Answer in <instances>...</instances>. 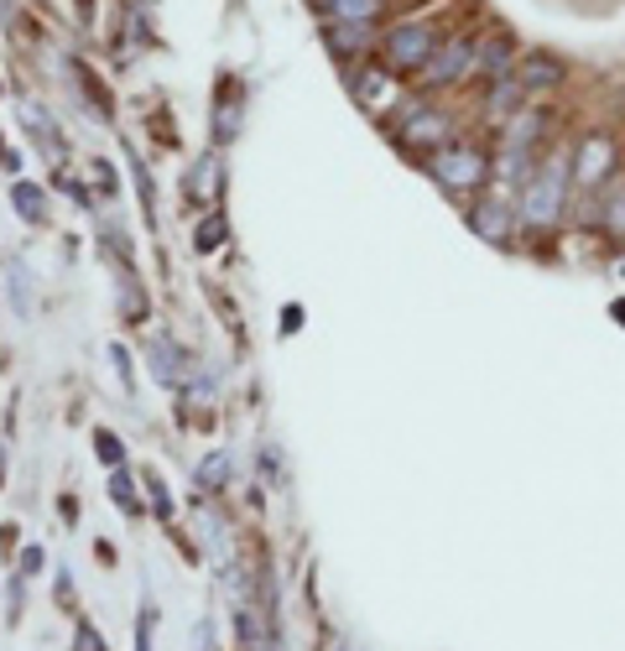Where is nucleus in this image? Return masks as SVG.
<instances>
[{
	"label": "nucleus",
	"instance_id": "nucleus-11",
	"mask_svg": "<svg viewBox=\"0 0 625 651\" xmlns=\"http://www.w3.org/2000/svg\"><path fill=\"white\" fill-rule=\"evenodd\" d=\"M474 63H480V73H491V79H506L511 42H506V37H485V42L474 48Z\"/></svg>",
	"mask_w": 625,
	"mask_h": 651
},
{
	"label": "nucleus",
	"instance_id": "nucleus-18",
	"mask_svg": "<svg viewBox=\"0 0 625 651\" xmlns=\"http://www.w3.org/2000/svg\"><path fill=\"white\" fill-rule=\"evenodd\" d=\"M94 448H100V464H110V469L125 459V454H120V438H115V433H94Z\"/></svg>",
	"mask_w": 625,
	"mask_h": 651
},
{
	"label": "nucleus",
	"instance_id": "nucleus-22",
	"mask_svg": "<svg viewBox=\"0 0 625 651\" xmlns=\"http://www.w3.org/2000/svg\"><path fill=\"white\" fill-rule=\"evenodd\" d=\"M11 297H17V308H32V292H27V276H17V266H11Z\"/></svg>",
	"mask_w": 625,
	"mask_h": 651
},
{
	"label": "nucleus",
	"instance_id": "nucleus-1",
	"mask_svg": "<svg viewBox=\"0 0 625 651\" xmlns=\"http://www.w3.org/2000/svg\"><path fill=\"white\" fill-rule=\"evenodd\" d=\"M568 177H574V167H568V156H547L532 177H526L522 189V220L532 224V230H553V224L563 220V193H568Z\"/></svg>",
	"mask_w": 625,
	"mask_h": 651
},
{
	"label": "nucleus",
	"instance_id": "nucleus-16",
	"mask_svg": "<svg viewBox=\"0 0 625 651\" xmlns=\"http://www.w3.org/2000/svg\"><path fill=\"white\" fill-rule=\"evenodd\" d=\"M220 241H224V220H220V214H209V220L199 224V235H193V245H199L203 256H209V251H220Z\"/></svg>",
	"mask_w": 625,
	"mask_h": 651
},
{
	"label": "nucleus",
	"instance_id": "nucleus-3",
	"mask_svg": "<svg viewBox=\"0 0 625 651\" xmlns=\"http://www.w3.org/2000/svg\"><path fill=\"white\" fill-rule=\"evenodd\" d=\"M433 177H438L443 189L470 193L491 177V156L480 152V146H443V152L433 156Z\"/></svg>",
	"mask_w": 625,
	"mask_h": 651
},
{
	"label": "nucleus",
	"instance_id": "nucleus-28",
	"mask_svg": "<svg viewBox=\"0 0 625 651\" xmlns=\"http://www.w3.org/2000/svg\"><path fill=\"white\" fill-rule=\"evenodd\" d=\"M0 475H6V454H0Z\"/></svg>",
	"mask_w": 625,
	"mask_h": 651
},
{
	"label": "nucleus",
	"instance_id": "nucleus-8",
	"mask_svg": "<svg viewBox=\"0 0 625 651\" xmlns=\"http://www.w3.org/2000/svg\"><path fill=\"white\" fill-rule=\"evenodd\" d=\"M511 79L522 89H553L563 84V58H553V52H522V63H516Z\"/></svg>",
	"mask_w": 625,
	"mask_h": 651
},
{
	"label": "nucleus",
	"instance_id": "nucleus-12",
	"mask_svg": "<svg viewBox=\"0 0 625 651\" xmlns=\"http://www.w3.org/2000/svg\"><path fill=\"white\" fill-rule=\"evenodd\" d=\"M522 94H526V89L516 84L511 73H506V79H495V89H491V115H501V121H506L511 110L522 115Z\"/></svg>",
	"mask_w": 625,
	"mask_h": 651
},
{
	"label": "nucleus",
	"instance_id": "nucleus-23",
	"mask_svg": "<svg viewBox=\"0 0 625 651\" xmlns=\"http://www.w3.org/2000/svg\"><path fill=\"white\" fill-rule=\"evenodd\" d=\"M110 360H115L120 380H131V355H125V344H110Z\"/></svg>",
	"mask_w": 625,
	"mask_h": 651
},
{
	"label": "nucleus",
	"instance_id": "nucleus-27",
	"mask_svg": "<svg viewBox=\"0 0 625 651\" xmlns=\"http://www.w3.org/2000/svg\"><path fill=\"white\" fill-rule=\"evenodd\" d=\"M0 17H6V21H11V6H6V0H0Z\"/></svg>",
	"mask_w": 625,
	"mask_h": 651
},
{
	"label": "nucleus",
	"instance_id": "nucleus-24",
	"mask_svg": "<svg viewBox=\"0 0 625 651\" xmlns=\"http://www.w3.org/2000/svg\"><path fill=\"white\" fill-rule=\"evenodd\" d=\"M73 651H104V647H100V635L89 631V625H79V641H73Z\"/></svg>",
	"mask_w": 625,
	"mask_h": 651
},
{
	"label": "nucleus",
	"instance_id": "nucleus-17",
	"mask_svg": "<svg viewBox=\"0 0 625 651\" xmlns=\"http://www.w3.org/2000/svg\"><path fill=\"white\" fill-rule=\"evenodd\" d=\"M355 94H360V100H381V94H386V73H360V79H355Z\"/></svg>",
	"mask_w": 625,
	"mask_h": 651
},
{
	"label": "nucleus",
	"instance_id": "nucleus-5",
	"mask_svg": "<svg viewBox=\"0 0 625 651\" xmlns=\"http://www.w3.org/2000/svg\"><path fill=\"white\" fill-rule=\"evenodd\" d=\"M474 69V42L470 37H448L433 58H427V84H458Z\"/></svg>",
	"mask_w": 625,
	"mask_h": 651
},
{
	"label": "nucleus",
	"instance_id": "nucleus-4",
	"mask_svg": "<svg viewBox=\"0 0 625 651\" xmlns=\"http://www.w3.org/2000/svg\"><path fill=\"white\" fill-rule=\"evenodd\" d=\"M396 131H402L406 146H417V152H433V156H438V146L448 141V131H454V115H443V110H423V104H417V110H412V115H406Z\"/></svg>",
	"mask_w": 625,
	"mask_h": 651
},
{
	"label": "nucleus",
	"instance_id": "nucleus-13",
	"mask_svg": "<svg viewBox=\"0 0 625 651\" xmlns=\"http://www.w3.org/2000/svg\"><path fill=\"white\" fill-rule=\"evenodd\" d=\"M605 224L615 230V235H625V177H615V183H609V199H605Z\"/></svg>",
	"mask_w": 625,
	"mask_h": 651
},
{
	"label": "nucleus",
	"instance_id": "nucleus-7",
	"mask_svg": "<svg viewBox=\"0 0 625 651\" xmlns=\"http://www.w3.org/2000/svg\"><path fill=\"white\" fill-rule=\"evenodd\" d=\"M609 172H615V146H609V136H589L574 156V177L584 189H599Z\"/></svg>",
	"mask_w": 625,
	"mask_h": 651
},
{
	"label": "nucleus",
	"instance_id": "nucleus-6",
	"mask_svg": "<svg viewBox=\"0 0 625 651\" xmlns=\"http://www.w3.org/2000/svg\"><path fill=\"white\" fill-rule=\"evenodd\" d=\"M511 224H516V214H511L506 199H485V204L470 208V230L485 245H506L511 241Z\"/></svg>",
	"mask_w": 625,
	"mask_h": 651
},
{
	"label": "nucleus",
	"instance_id": "nucleus-26",
	"mask_svg": "<svg viewBox=\"0 0 625 651\" xmlns=\"http://www.w3.org/2000/svg\"><path fill=\"white\" fill-rule=\"evenodd\" d=\"M615 318H621V324H625V297H621V303H615Z\"/></svg>",
	"mask_w": 625,
	"mask_h": 651
},
{
	"label": "nucleus",
	"instance_id": "nucleus-9",
	"mask_svg": "<svg viewBox=\"0 0 625 651\" xmlns=\"http://www.w3.org/2000/svg\"><path fill=\"white\" fill-rule=\"evenodd\" d=\"M323 42H329V52H334V58H360V52H371L375 32L365 27V21H329Z\"/></svg>",
	"mask_w": 625,
	"mask_h": 651
},
{
	"label": "nucleus",
	"instance_id": "nucleus-19",
	"mask_svg": "<svg viewBox=\"0 0 625 651\" xmlns=\"http://www.w3.org/2000/svg\"><path fill=\"white\" fill-rule=\"evenodd\" d=\"M235 125H240V104L230 100V104H220V121H214V136H235Z\"/></svg>",
	"mask_w": 625,
	"mask_h": 651
},
{
	"label": "nucleus",
	"instance_id": "nucleus-2",
	"mask_svg": "<svg viewBox=\"0 0 625 651\" xmlns=\"http://www.w3.org/2000/svg\"><path fill=\"white\" fill-rule=\"evenodd\" d=\"M381 52H386L391 69H427V58L438 52V32L433 27H423V21H406V27H396V32L381 37Z\"/></svg>",
	"mask_w": 625,
	"mask_h": 651
},
{
	"label": "nucleus",
	"instance_id": "nucleus-15",
	"mask_svg": "<svg viewBox=\"0 0 625 651\" xmlns=\"http://www.w3.org/2000/svg\"><path fill=\"white\" fill-rule=\"evenodd\" d=\"M224 480H230V454H209V459L199 464V485L214 490V485H224Z\"/></svg>",
	"mask_w": 625,
	"mask_h": 651
},
{
	"label": "nucleus",
	"instance_id": "nucleus-21",
	"mask_svg": "<svg viewBox=\"0 0 625 651\" xmlns=\"http://www.w3.org/2000/svg\"><path fill=\"white\" fill-rule=\"evenodd\" d=\"M209 189H214V156H209V162H199V183H193V193H199V199H209Z\"/></svg>",
	"mask_w": 625,
	"mask_h": 651
},
{
	"label": "nucleus",
	"instance_id": "nucleus-25",
	"mask_svg": "<svg viewBox=\"0 0 625 651\" xmlns=\"http://www.w3.org/2000/svg\"><path fill=\"white\" fill-rule=\"evenodd\" d=\"M21 568H27V573H37V568H42V548H27V552H21Z\"/></svg>",
	"mask_w": 625,
	"mask_h": 651
},
{
	"label": "nucleus",
	"instance_id": "nucleus-20",
	"mask_svg": "<svg viewBox=\"0 0 625 651\" xmlns=\"http://www.w3.org/2000/svg\"><path fill=\"white\" fill-rule=\"evenodd\" d=\"M110 496H115L120 511H135V496H131V475H115L110 480Z\"/></svg>",
	"mask_w": 625,
	"mask_h": 651
},
{
	"label": "nucleus",
	"instance_id": "nucleus-10",
	"mask_svg": "<svg viewBox=\"0 0 625 651\" xmlns=\"http://www.w3.org/2000/svg\"><path fill=\"white\" fill-rule=\"evenodd\" d=\"M381 6L386 0H319V11L329 21H365V27L381 17Z\"/></svg>",
	"mask_w": 625,
	"mask_h": 651
},
{
	"label": "nucleus",
	"instance_id": "nucleus-14",
	"mask_svg": "<svg viewBox=\"0 0 625 651\" xmlns=\"http://www.w3.org/2000/svg\"><path fill=\"white\" fill-rule=\"evenodd\" d=\"M11 204H17V214H27V220H42V193L32 189V183H17V189H11Z\"/></svg>",
	"mask_w": 625,
	"mask_h": 651
}]
</instances>
